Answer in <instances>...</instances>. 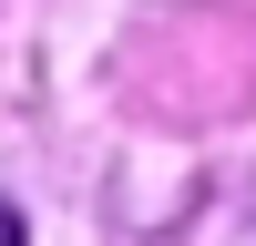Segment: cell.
I'll return each instance as SVG.
<instances>
[{
    "label": "cell",
    "instance_id": "6da1fadb",
    "mask_svg": "<svg viewBox=\"0 0 256 246\" xmlns=\"http://www.w3.org/2000/svg\"><path fill=\"white\" fill-rule=\"evenodd\" d=\"M0 246H20V216H10V205H0Z\"/></svg>",
    "mask_w": 256,
    "mask_h": 246
}]
</instances>
